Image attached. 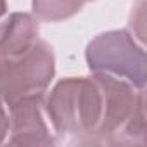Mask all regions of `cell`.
I'll return each mask as SVG.
<instances>
[{
	"label": "cell",
	"instance_id": "6da1fadb",
	"mask_svg": "<svg viewBox=\"0 0 147 147\" xmlns=\"http://www.w3.org/2000/svg\"><path fill=\"white\" fill-rule=\"evenodd\" d=\"M47 119L69 145H145V88L100 73L59 80L43 95Z\"/></svg>",
	"mask_w": 147,
	"mask_h": 147
},
{
	"label": "cell",
	"instance_id": "7a4b0ae2",
	"mask_svg": "<svg viewBox=\"0 0 147 147\" xmlns=\"http://www.w3.org/2000/svg\"><path fill=\"white\" fill-rule=\"evenodd\" d=\"M85 61L90 73L109 75L145 88V49L128 30H111L92 38L85 49Z\"/></svg>",
	"mask_w": 147,
	"mask_h": 147
},
{
	"label": "cell",
	"instance_id": "3957f363",
	"mask_svg": "<svg viewBox=\"0 0 147 147\" xmlns=\"http://www.w3.org/2000/svg\"><path fill=\"white\" fill-rule=\"evenodd\" d=\"M55 76L54 49L42 38L28 50L0 57V100L11 106L24 97L45 95Z\"/></svg>",
	"mask_w": 147,
	"mask_h": 147
},
{
	"label": "cell",
	"instance_id": "277c9868",
	"mask_svg": "<svg viewBox=\"0 0 147 147\" xmlns=\"http://www.w3.org/2000/svg\"><path fill=\"white\" fill-rule=\"evenodd\" d=\"M9 130L5 144L11 145H55L59 144L43 107V95L24 97L7 106Z\"/></svg>",
	"mask_w": 147,
	"mask_h": 147
},
{
	"label": "cell",
	"instance_id": "5b68a950",
	"mask_svg": "<svg viewBox=\"0 0 147 147\" xmlns=\"http://www.w3.org/2000/svg\"><path fill=\"white\" fill-rule=\"evenodd\" d=\"M40 21L31 12H11L0 19V57L21 54L40 38Z\"/></svg>",
	"mask_w": 147,
	"mask_h": 147
},
{
	"label": "cell",
	"instance_id": "8992f818",
	"mask_svg": "<svg viewBox=\"0 0 147 147\" xmlns=\"http://www.w3.org/2000/svg\"><path fill=\"white\" fill-rule=\"evenodd\" d=\"M94 0H31V9L38 21L61 23L76 16Z\"/></svg>",
	"mask_w": 147,
	"mask_h": 147
},
{
	"label": "cell",
	"instance_id": "52a82bcc",
	"mask_svg": "<svg viewBox=\"0 0 147 147\" xmlns=\"http://www.w3.org/2000/svg\"><path fill=\"white\" fill-rule=\"evenodd\" d=\"M7 130H9V114H7V106H5L2 100H0V144H5Z\"/></svg>",
	"mask_w": 147,
	"mask_h": 147
},
{
	"label": "cell",
	"instance_id": "ba28073f",
	"mask_svg": "<svg viewBox=\"0 0 147 147\" xmlns=\"http://www.w3.org/2000/svg\"><path fill=\"white\" fill-rule=\"evenodd\" d=\"M7 14V0H0V19Z\"/></svg>",
	"mask_w": 147,
	"mask_h": 147
}]
</instances>
